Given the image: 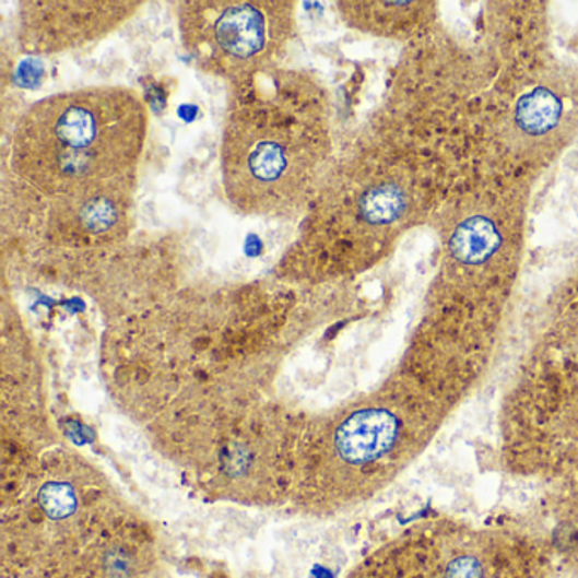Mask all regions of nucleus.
I'll return each mask as SVG.
<instances>
[{"mask_svg":"<svg viewBox=\"0 0 578 578\" xmlns=\"http://www.w3.org/2000/svg\"><path fill=\"white\" fill-rule=\"evenodd\" d=\"M358 216L371 226H386L401 216L405 208L404 192L393 184L368 187L358 199Z\"/></svg>","mask_w":578,"mask_h":578,"instance_id":"6e6552de","label":"nucleus"},{"mask_svg":"<svg viewBox=\"0 0 578 578\" xmlns=\"http://www.w3.org/2000/svg\"><path fill=\"white\" fill-rule=\"evenodd\" d=\"M181 43L193 63L233 84L275 70L295 31L292 2H181Z\"/></svg>","mask_w":578,"mask_h":578,"instance_id":"7ed1b4c3","label":"nucleus"},{"mask_svg":"<svg viewBox=\"0 0 578 578\" xmlns=\"http://www.w3.org/2000/svg\"><path fill=\"white\" fill-rule=\"evenodd\" d=\"M562 103L548 89L540 87L522 95L516 106V121L524 133L543 134L558 125Z\"/></svg>","mask_w":578,"mask_h":578,"instance_id":"0eeeda50","label":"nucleus"},{"mask_svg":"<svg viewBox=\"0 0 578 578\" xmlns=\"http://www.w3.org/2000/svg\"><path fill=\"white\" fill-rule=\"evenodd\" d=\"M134 2H30L23 9L21 42L30 54H60L85 46L125 23Z\"/></svg>","mask_w":578,"mask_h":578,"instance_id":"20e7f679","label":"nucleus"},{"mask_svg":"<svg viewBox=\"0 0 578 578\" xmlns=\"http://www.w3.org/2000/svg\"><path fill=\"white\" fill-rule=\"evenodd\" d=\"M148 134L146 106L126 87H89L33 104L14 129L15 175L76 235L121 221Z\"/></svg>","mask_w":578,"mask_h":578,"instance_id":"f257e3e1","label":"nucleus"},{"mask_svg":"<svg viewBox=\"0 0 578 578\" xmlns=\"http://www.w3.org/2000/svg\"><path fill=\"white\" fill-rule=\"evenodd\" d=\"M500 246V235L487 217L475 216L461 223L450 239L451 253L463 263H482Z\"/></svg>","mask_w":578,"mask_h":578,"instance_id":"423d86ee","label":"nucleus"},{"mask_svg":"<svg viewBox=\"0 0 578 578\" xmlns=\"http://www.w3.org/2000/svg\"><path fill=\"white\" fill-rule=\"evenodd\" d=\"M39 500L46 515L54 519L69 518L76 507L75 492L60 482L45 485L39 494Z\"/></svg>","mask_w":578,"mask_h":578,"instance_id":"1a4fd4ad","label":"nucleus"},{"mask_svg":"<svg viewBox=\"0 0 578 578\" xmlns=\"http://www.w3.org/2000/svg\"><path fill=\"white\" fill-rule=\"evenodd\" d=\"M450 578H481V565L476 564L473 558H460L448 568Z\"/></svg>","mask_w":578,"mask_h":578,"instance_id":"9d476101","label":"nucleus"},{"mask_svg":"<svg viewBox=\"0 0 578 578\" xmlns=\"http://www.w3.org/2000/svg\"><path fill=\"white\" fill-rule=\"evenodd\" d=\"M236 89L221 146L224 196L245 216L299 217L321 190L331 150L321 89L276 69Z\"/></svg>","mask_w":578,"mask_h":578,"instance_id":"f03ea898","label":"nucleus"},{"mask_svg":"<svg viewBox=\"0 0 578 578\" xmlns=\"http://www.w3.org/2000/svg\"><path fill=\"white\" fill-rule=\"evenodd\" d=\"M393 426L386 412H359L338 432V450L350 461L377 457L392 441Z\"/></svg>","mask_w":578,"mask_h":578,"instance_id":"39448f33","label":"nucleus"}]
</instances>
